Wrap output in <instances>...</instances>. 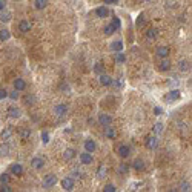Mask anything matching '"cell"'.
<instances>
[{"mask_svg": "<svg viewBox=\"0 0 192 192\" xmlns=\"http://www.w3.org/2000/svg\"><path fill=\"white\" fill-rule=\"evenodd\" d=\"M105 175H106V167L102 164V166H99V171H97V177L99 178H105Z\"/></svg>", "mask_w": 192, "mask_h": 192, "instance_id": "cell-30", "label": "cell"}, {"mask_svg": "<svg viewBox=\"0 0 192 192\" xmlns=\"http://www.w3.org/2000/svg\"><path fill=\"white\" fill-rule=\"evenodd\" d=\"M160 69H161V71H169V69H171V62L167 60V57H164V59L161 60V63H160Z\"/></svg>", "mask_w": 192, "mask_h": 192, "instance_id": "cell-19", "label": "cell"}, {"mask_svg": "<svg viewBox=\"0 0 192 192\" xmlns=\"http://www.w3.org/2000/svg\"><path fill=\"white\" fill-rule=\"evenodd\" d=\"M80 161H82L83 164H91V163L94 161V158H92L91 152H82V154H80Z\"/></svg>", "mask_w": 192, "mask_h": 192, "instance_id": "cell-5", "label": "cell"}, {"mask_svg": "<svg viewBox=\"0 0 192 192\" xmlns=\"http://www.w3.org/2000/svg\"><path fill=\"white\" fill-rule=\"evenodd\" d=\"M19 29H20L22 32H28V31L31 29L29 22H26V20H22V22H20V25H19Z\"/></svg>", "mask_w": 192, "mask_h": 192, "instance_id": "cell-17", "label": "cell"}, {"mask_svg": "<svg viewBox=\"0 0 192 192\" xmlns=\"http://www.w3.org/2000/svg\"><path fill=\"white\" fill-rule=\"evenodd\" d=\"M62 186H63V189H66V190H72V189H74V180L69 178V177H66V178L62 181Z\"/></svg>", "mask_w": 192, "mask_h": 192, "instance_id": "cell-6", "label": "cell"}, {"mask_svg": "<svg viewBox=\"0 0 192 192\" xmlns=\"http://www.w3.org/2000/svg\"><path fill=\"white\" fill-rule=\"evenodd\" d=\"M31 164H32V167H35V169H42L43 164H45V161H43V158H40V157H34V158L31 160Z\"/></svg>", "mask_w": 192, "mask_h": 192, "instance_id": "cell-10", "label": "cell"}, {"mask_svg": "<svg viewBox=\"0 0 192 192\" xmlns=\"http://www.w3.org/2000/svg\"><path fill=\"white\" fill-rule=\"evenodd\" d=\"M103 32H105L106 35H111V34H114V32H115V28H114L112 25H106V26L103 28Z\"/></svg>", "mask_w": 192, "mask_h": 192, "instance_id": "cell-31", "label": "cell"}, {"mask_svg": "<svg viewBox=\"0 0 192 192\" xmlns=\"http://www.w3.org/2000/svg\"><path fill=\"white\" fill-rule=\"evenodd\" d=\"M0 20L5 22V23L9 22V20H11V14H9L8 11H5V9H3V11H0Z\"/></svg>", "mask_w": 192, "mask_h": 192, "instance_id": "cell-25", "label": "cell"}, {"mask_svg": "<svg viewBox=\"0 0 192 192\" xmlns=\"http://www.w3.org/2000/svg\"><path fill=\"white\" fill-rule=\"evenodd\" d=\"M146 37H148L149 40H155V39L158 37V31H157L155 28H149V29L146 31Z\"/></svg>", "mask_w": 192, "mask_h": 192, "instance_id": "cell-15", "label": "cell"}, {"mask_svg": "<svg viewBox=\"0 0 192 192\" xmlns=\"http://www.w3.org/2000/svg\"><path fill=\"white\" fill-rule=\"evenodd\" d=\"M6 97H8L6 89H0V100H3V99H6Z\"/></svg>", "mask_w": 192, "mask_h": 192, "instance_id": "cell-45", "label": "cell"}, {"mask_svg": "<svg viewBox=\"0 0 192 192\" xmlns=\"http://www.w3.org/2000/svg\"><path fill=\"white\" fill-rule=\"evenodd\" d=\"M100 83L103 86H109V85H112V79L106 74H100Z\"/></svg>", "mask_w": 192, "mask_h": 192, "instance_id": "cell-16", "label": "cell"}, {"mask_svg": "<svg viewBox=\"0 0 192 192\" xmlns=\"http://www.w3.org/2000/svg\"><path fill=\"white\" fill-rule=\"evenodd\" d=\"M9 37H11V34L8 29H0V42H6Z\"/></svg>", "mask_w": 192, "mask_h": 192, "instance_id": "cell-23", "label": "cell"}, {"mask_svg": "<svg viewBox=\"0 0 192 192\" xmlns=\"http://www.w3.org/2000/svg\"><path fill=\"white\" fill-rule=\"evenodd\" d=\"M115 62H117V63H125V62H126V56L122 54V51H118V52L115 54Z\"/></svg>", "mask_w": 192, "mask_h": 192, "instance_id": "cell-28", "label": "cell"}, {"mask_svg": "<svg viewBox=\"0 0 192 192\" xmlns=\"http://www.w3.org/2000/svg\"><path fill=\"white\" fill-rule=\"evenodd\" d=\"M19 134H20V137H22L23 140H25V138H28V137L31 135V129H29V128H20Z\"/></svg>", "mask_w": 192, "mask_h": 192, "instance_id": "cell-20", "label": "cell"}, {"mask_svg": "<svg viewBox=\"0 0 192 192\" xmlns=\"http://www.w3.org/2000/svg\"><path fill=\"white\" fill-rule=\"evenodd\" d=\"M6 6V0H0V11H3Z\"/></svg>", "mask_w": 192, "mask_h": 192, "instance_id": "cell-48", "label": "cell"}, {"mask_svg": "<svg viewBox=\"0 0 192 192\" xmlns=\"http://www.w3.org/2000/svg\"><path fill=\"white\" fill-rule=\"evenodd\" d=\"M9 154V146H0V157H5V155H8Z\"/></svg>", "mask_w": 192, "mask_h": 192, "instance_id": "cell-34", "label": "cell"}, {"mask_svg": "<svg viewBox=\"0 0 192 192\" xmlns=\"http://www.w3.org/2000/svg\"><path fill=\"white\" fill-rule=\"evenodd\" d=\"M111 25H112L115 29H118L120 26H122V22H120V19H118V17H114V19H112V23H111Z\"/></svg>", "mask_w": 192, "mask_h": 192, "instance_id": "cell-35", "label": "cell"}, {"mask_svg": "<svg viewBox=\"0 0 192 192\" xmlns=\"http://www.w3.org/2000/svg\"><path fill=\"white\" fill-rule=\"evenodd\" d=\"M111 48H112L114 51H117V52H118V51H122V49H123V43L120 42V40H117V42H114V43L111 45Z\"/></svg>", "mask_w": 192, "mask_h": 192, "instance_id": "cell-27", "label": "cell"}, {"mask_svg": "<svg viewBox=\"0 0 192 192\" xmlns=\"http://www.w3.org/2000/svg\"><path fill=\"white\" fill-rule=\"evenodd\" d=\"M66 112H68V106H66V105L60 103V105L54 106V114H56L57 117H63V115H65Z\"/></svg>", "mask_w": 192, "mask_h": 192, "instance_id": "cell-3", "label": "cell"}, {"mask_svg": "<svg viewBox=\"0 0 192 192\" xmlns=\"http://www.w3.org/2000/svg\"><path fill=\"white\" fill-rule=\"evenodd\" d=\"M11 172H12L14 175H20V174L23 172V167H22V164H19V163H14V164L11 166Z\"/></svg>", "mask_w": 192, "mask_h": 192, "instance_id": "cell-18", "label": "cell"}, {"mask_svg": "<svg viewBox=\"0 0 192 192\" xmlns=\"http://www.w3.org/2000/svg\"><path fill=\"white\" fill-rule=\"evenodd\" d=\"M154 131H155V134H161V132H163V125H161V123H155Z\"/></svg>", "mask_w": 192, "mask_h": 192, "instance_id": "cell-40", "label": "cell"}, {"mask_svg": "<svg viewBox=\"0 0 192 192\" xmlns=\"http://www.w3.org/2000/svg\"><path fill=\"white\" fill-rule=\"evenodd\" d=\"M105 134H106V137L108 138H115V135H117V132H115V128H106V131H105Z\"/></svg>", "mask_w": 192, "mask_h": 192, "instance_id": "cell-26", "label": "cell"}, {"mask_svg": "<svg viewBox=\"0 0 192 192\" xmlns=\"http://www.w3.org/2000/svg\"><path fill=\"white\" fill-rule=\"evenodd\" d=\"M154 112H155L157 115H160V114H161V108H155V111H154Z\"/></svg>", "mask_w": 192, "mask_h": 192, "instance_id": "cell-49", "label": "cell"}, {"mask_svg": "<svg viewBox=\"0 0 192 192\" xmlns=\"http://www.w3.org/2000/svg\"><path fill=\"white\" fill-rule=\"evenodd\" d=\"M63 157H65V160H72L76 157V151L74 149H66L63 152Z\"/></svg>", "mask_w": 192, "mask_h": 192, "instance_id": "cell-21", "label": "cell"}, {"mask_svg": "<svg viewBox=\"0 0 192 192\" xmlns=\"http://www.w3.org/2000/svg\"><path fill=\"white\" fill-rule=\"evenodd\" d=\"M178 68H180V71L186 72V71L190 68V65H189V62H187V60H180V62H178Z\"/></svg>", "mask_w": 192, "mask_h": 192, "instance_id": "cell-22", "label": "cell"}, {"mask_svg": "<svg viewBox=\"0 0 192 192\" xmlns=\"http://www.w3.org/2000/svg\"><path fill=\"white\" fill-rule=\"evenodd\" d=\"M134 167H135L137 171H143V169H145V161L140 160V158H137V160L134 161Z\"/></svg>", "mask_w": 192, "mask_h": 192, "instance_id": "cell-24", "label": "cell"}, {"mask_svg": "<svg viewBox=\"0 0 192 192\" xmlns=\"http://www.w3.org/2000/svg\"><path fill=\"white\" fill-rule=\"evenodd\" d=\"M0 181H2V183H8L9 181V175L8 174H2V175H0Z\"/></svg>", "mask_w": 192, "mask_h": 192, "instance_id": "cell-42", "label": "cell"}, {"mask_svg": "<svg viewBox=\"0 0 192 192\" xmlns=\"http://www.w3.org/2000/svg\"><path fill=\"white\" fill-rule=\"evenodd\" d=\"M42 140H43V143L46 145V143L49 141V134H48V132H43V134H42Z\"/></svg>", "mask_w": 192, "mask_h": 192, "instance_id": "cell-43", "label": "cell"}, {"mask_svg": "<svg viewBox=\"0 0 192 192\" xmlns=\"http://www.w3.org/2000/svg\"><path fill=\"white\" fill-rule=\"evenodd\" d=\"M0 190H2V192H11L12 189H11V186H9L8 183H2V186H0Z\"/></svg>", "mask_w": 192, "mask_h": 192, "instance_id": "cell-37", "label": "cell"}, {"mask_svg": "<svg viewBox=\"0 0 192 192\" xmlns=\"http://www.w3.org/2000/svg\"><path fill=\"white\" fill-rule=\"evenodd\" d=\"M180 190H190V183H183Z\"/></svg>", "mask_w": 192, "mask_h": 192, "instance_id": "cell-46", "label": "cell"}, {"mask_svg": "<svg viewBox=\"0 0 192 192\" xmlns=\"http://www.w3.org/2000/svg\"><path fill=\"white\" fill-rule=\"evenodd\" d=\"M94 71H95V72H99V74H102V71H103V66H102V63H97V65H95Z\"/></svg>", "mask_w": 192, "mask_h": 192, "instance_id": "cell-44", "label": "cell"}, {"mask_svg": "<svg viewBox=\"0 0 192 192\" xmlns=\"http://www.w3.org/2000/svg\"><path fill=\"white\" fill-rule=\"evenodd\" d=\"M34 97H32V95H25V99H23V102H25L26 105H32L34 103Z\"/></svg>", "mask_w": 192, "mask_h": 192, "instance_id": "cell-38", "label": "cell"}, {"mask_svg": "<svg viewBox=\"0 0 192 192\" xmlns=\"http://www.w3.org/2000/svg\"><path fill=\"white\" fill-rule=\"evenodd\" d=\"M95 14H97V17H102V19H105V17H108L109 11H108V8H106V6H100V8H97V9H95Z\"/></svg>", "mask_w": 192, "mask_h": 192, "instance_id": "cell-12", "label": "cell"}, {"mask_svg": "<svg viewBox=\"0 0 192 192\" xmlns=\"http://www.w3.org/2000/svg\"><path fill=\"white\" fill-rule=\"evenodd\" d=\"M14 88H15L17 91H23V89L26 88L25 80H23V79H15V80H14Z\"/></svg>", "mask_w": 192, "mask_h": 192, "instance_id": "cell-11", "label": "cell"}, {"mask_svg": "<svg viewBox=\"0 0 192 192\" xmlns=\"http://www.w3.org/2000/svg\"><path fill=\"white\" fill-rule=\"evenodd\" d=\"M8 115L12 117V118H19L20 117V109L15 108V106H11V108H8Z\"/></svg>", "mask_w": 192, "mask_h": 192, "instance_id": "cell-13", "label": "cell"}, {"mask_svg": "<svg viewBox=\"0 0 192 192\" xmlns=\"http://www.w3.org/2000/svg\"><path fill=\"white\" fill-rule=\"evenodd\" d=\"M9 97H11L12 100H15V99L19 97V91H17V89H15V91H12V92L9 94Z\"/></svg>", "mask_w": 192, "mask_h": 192, "instance_id": "cell-47", "label": "cell"}, {"mask_svg": "<svg viewBox=\"0 0 192 192\" xmlns=\"http://www.w3.org/2000/svg\"><path fill=\"white\" fill-rule=\"evenodd\" d=\"M103 2H105V3H115L117 0H103Z\"/></svg>", "mask_w": 192, "mask_h": 192, "instance_id": "cell-50", "label": "cell"}, {"mask_svg": "<svg viewBox=\"0 0 192 192\" xmlns=\"http://www.w3.org/2000/svg\"><path fill=\"white\" fill-rule=\"evenodd\" d=\"M103 190H105V192H115L117 187H115L114 184H106V186L103 187Z\"/></svg>", "mask_w": 192, "mask_h": 192, "instance_id": "cell-39", "label": "cell"}, {"mask_svg": "<svg viewBox=\"0 0 192 192\" xmlns=\"http://www.w3.org/2000/svg\"><path fill=\"white\" fill-rule=\"evenodd\" d=\"M11 135H12V131H11L9 128H6V129L2 132V140H9Z\"/></svg>", "mask_w": 192, "mask_h": 192, "instance_id": "cell-32", "label": "cell"}, {"mask_svg": "<svg viewBox=\"0 0 192 192\" xmlns=\"http://www.w3.org/2000/svg\"><path fill=\"white\" fill-rule=\"evenodd\" d=\"M157 56L161 57V59L167 57V56H169V48H167V46H158L157 48Z\"/></svg>", "mask_w": 192, "mask_h": 192, "instance_id": "cell-7", "label": "cell"}, {"mask_svg": "<svg viewBox=\"0 0 192 192\" xmlns=\"http://www.w3.org/2000/svg\"><path fill=\"white\" fill-rule=\"evenodd\" d=\"M128 171H129V166L128 164H120V167H118V172L120 174H128Z\"/></svg>", "mask_w": 192, "mask_h": 192, "instance_id": "cell-36", "label": "cell"}, {"mask_svg": "<svg viewBox=\"0 0 192 192\" xmlns=\"http://www.w3.org/2000/svg\"><path fill=\"white\" fill-rule=\"evenodd\" d=\"M146 146H148L149 149H155V148L158 146L157 137H148V138H146Z\"/></svg>", "mask_w": 192, "mask_h": 192, "instance_id": "cell-8", "label": "cell"}, {"mask_svg": "<svg viewBox=\"0 0 192 192\" xmlns=\"http://www.w3.org/2000/svg\"><path fill=\"white\" fill-rule=\"evenodd\" d=\"M177 5V0H166V6L167 8H174Z\"/></svg>", "mask_w": 192, "mask_h": 192, "instance_id": "cell-41", "label": "cell"}, {"mask_svg": "<svg viewBox=\"0 0 192 192\" xmlns=\"http://www.w3.org/2000/svg\"><path fill=\"white\" fill-rule=\"evenodd\" d=\"M167 102H174V100H178L180 99V91L178 89H172L166 94V97H164Z\"/></svg>", "mask_w": 192, "mask_h": 192, "instance_id": "cell-2", "label": "cell"}, {"mask_svg": "<svg viewBox=\"0 0 192 192\" xmlns=\"http://www.w3.org/2000/svg\"><path fill=\"white\" fill-rule=\"evenodd\" d=\"M118 154H120V157L122 158H128V155L131 154V149H129V146H126V145H122L118 148Z\"/></svg>", "mask_w": 192, "mask_h": 192, "instance_id": "cell-9", "label": "cell"}, {"mask_svg": "<svg viewBox=\"0 0 192 192\" xmlns=\"http://www.w3.org/2000/svg\"><path fill=\"white\" fill-rule=\"evenodd\" d=\"M85 149H86V152H94L95 151V141L94 140H86L85 141Z\"/></svg>", "mask_w": 192, "mask_h": 192, "instance_id": "cell-14", "label": "cell"}, {"mask_svg": "<svg viewBox=\"0 0 192 192\" xmlns=\"http://www.w3.org/2000/svg\"><path fill=\"white\" fill-rule=\"evenodd\" d=\"M135 25H137V26H143V25H145V14H140V15L137 17Z\"/></svg>", "mask_w": 192, "mask_h": 192, "instance_id": "cell-33", "label": "cell"}, {"mask_svg": "<svg viewBox=\"0 0 192 192\" xmlns=\"http://www.w3.org/2000/svg\"><path fill=\"white\" fill-rule=\"evenodd\" d=\"M99 122H100V125H103V126H109V125L112 123V118H111V115H108V114H100V115H99Z\"/></svg>", "mask_w": 192, "mask_h": 192, "instance_id": "cell-4", "label": "cell"}, {"mask_svg": "<svg viewBox=\"0 0 192 192\" xmlns=\"http://www.w3.org/2000/svg\"><path fill=\"white\" fill-rule=\"evenodd\" d=\"M34 5H35L37 9H43V8H46V5H48V0H35Z\"/></svg>", "mask_w": 192, "mask_h": 192, "instance_id": "cell-29", "label": "cell"}, {"mask_svg": "<svg viewBox=\"0 0 192 192\" xmlns=\"http://www.w3.org/2000/svg\"><path fill=\"white\" fill-rule=\"evenodd\" d=\"M56 183H57V177L52 175V174H48V175L43 178V186H45V187H52Z\"/></svg>", "mask_w": 192, "mask_h": 192, "instance_id": "cell-1", "label": "cell"}]
</instances>
